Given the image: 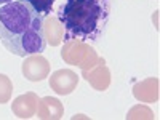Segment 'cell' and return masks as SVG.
<instances>
[{
  "label": "cell",
  "mask_w": 160,
  "mask_h": 120,
  "mask_svg": "<svg viewBox=\"0 0 160 120\" xmlns=\"http://www.w3.org/2000/svg\"><path fill=\"white\" fill-rule=\"evenodd\" d=\"M21 71H22V75L29 82H42V80H45L50 75V62L40 53L29 55L24 59Z\"/></svg>",
  "instance_id": "cell-4"
},
{
  "label": "cell",
  "mask_w": 160,
  "mask_h": 120,
  "mask_svg": "<svg viewBox=\"0 0 160 120\" xmlns=\"http://www.w3.org/2000/svg\"><path fill=\"white\" fill-rule=\"evenodd\" d=\"M43 34L47 43L51 47H58L64 40V28L56 15L43 18Z\"/></svg>",
  "instance_id": "cell-10"
},
{
  "label": "cell",
  "mask_w": 160,
  "mask_h": 120,
  "mask_svg": "<svg viewBox=\"0 0 160 120\" xmlns=\"http://www.w3.org/2000/svg\"><path fill=\"white\" fill-rule=\"evenodd\" d=\"M82 77L98 91L108 90L111 85V71L106 66V61L99 58V61L88 71H82Z\"/></svg>",
  "instance_id": "cell-6"
},
{
  "label": "cell",
  "mask_w": 160,
  "mask_h": 120,
  "mask_svg": "<svg viewBox=\"0 0 160 120\" xmlns=\"http://www.w3.org/2000/svg\"><path fill=\"white\" fill-rule=\"evenodd\" d=\"M48 85L53 91L61 96L71 95L78 85V75L72 69H59L51 74Z\"/></svg>",
  "instance_id": "cell-5"
},
{
  "label": "cell",
  "mask_w": 160,
  "mask_h": 120,
  "mask_svg": "<svg viewBox=\"0 0 160 120\" xmlns=\"http://www.w3.org/2000/svg\"><path fill=\"white\" fill-rule=\"evenodd\" d=\"M13 93V83L10 77H7L5 74H0V104H5L10 101Z\"/></svg>",
  "instance_id": "cell-11"
},
{
  "label": "cell",
  "mask_w": 160,
  "mask_h": 120,
  "mask_svg": "<svg viewBox=\"0 0 160 120\" xmlns=\"http://www.w3.org/2000/svg\"><path fill=\"white\" fill-rule=\"evenodd\" d=\"M61 58L71 66H78L82 71H88L99 61V56L87 42L80 40H64Z\"/></svg>",
  "instance_id": "cell-3"
},
{
  "label": "cell",
  "mask_w": 160,
  "mask_h": 120,
  "mask_svg": "<svg viewBox=\"0 0 160 120\" xmlns=\"http://www.w3.org/2000/svg\"><path fill=\"white\" fill-rule=\"evenodd\" d=\"M10 2H13V0H0V7L5 5V3H10Z\"/></svg>",
  "instance_id": "cell-14"
},
{
  "label": "cell",
  "mask_w": 160,
  "mask_h": 120,
  "mask_svg": "<svg viewBox=\"0 0 160 120\" xmlns=\"http://www.w3.org/2000/svg\"><path fill=\"white\" fill-rule=\"evenodd\" d=\"M111 15L109 0H66L56 16L64 28V40L96 42L104 34Z\"/></svg>",
  "instance_id": "cell-2"
},
{
  "label": "cell",
  "mask_w": 160,
  "mask_h": 120,
  "mask_svg": "<svg viewBox=\"0 0 160 120\" xmlns=\"http://www.w3.org/2000/svg\"><path fill=\"white\" fill-rule=\"evenodd\" d=\"M40 120H58L64 115V106L58 98L43 96L38 101V108L35 114Z\"/></svg>",
  "instance_id": "cell-9"
},
{
  "label": "cell",
  "mask_w": 160,
  "mask_h": 120,
  "mask_svg": "<svg viewBox=\"0 0 160 120\" xmlns=\"http://www.w3.org/2000/svg\"><path fill=\"white\" fill-rule=\"evenodd\" d=\"M160 82L157 77L144 78L133 85V96L141 102H157L160 96Z\"/></svg>",
  "instance_id": "cell-8"
},
{
  "label": "cell",
  "mask_w": 160,
  "mask_h": 120,
  "mask_svg": "<svg viewBox=\"0 0 160 120\" xmlns=\"http://www.w3.org/2000/svg\"><path fill=\"white\" fill-rule=\"evenodd\" d=\"M40 98L34 91H28L24 95H19L11 104V111L18 118H31L37 114Z\"/></svg>",
  "instance_id": "cell-7"
},
{
  "label": "cell",
  "mask_w": 160,
  "mask_h": 120,
  "mask_svg": "<svg viewBox=\"0 0 160 120\" xmlns=\"http://www.w3.org/2000/svg\"><path fill=\"white\" fill-rule=\"evenodd\" d=\"M31 3V7L40 13L42 16H48L51 13V8H53V3H55V0H28Z\"/></svg>",
  "instance_id": "cell-13"
},
{
  "label": "cell",
  "mask_w": 160,
  "mask_h": 120,
  "mask_svg": "<svg viewBox=\"0 0 160 120\" xmlns=\"http://www.w3.org/2000/svg\"><path fill=\"white\" fill-rule=\"evenodd\" d=\"M127 118H154V112L148 108V106H135V108H131L127 114Z\"/></svg>",
  "instance_id": "cell-12"
},
{
  "label": "cell",
  "mask_w": 160,
  "mask_h": 120,
  "mask_svg": "<svg viewBox=\"0 0 160 120\" xmlns=\"http://www.w3.org/2000/svg\"><path fill=\"white\" fill-rule=\"evenodd\" d=\"M0 42L16 56L45 51L43 16L37 13L28 0H13L0 7Z\"/></svg>",
  "instance_id": "cell-1"
}]
</instances>
